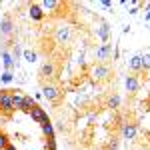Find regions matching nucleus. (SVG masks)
<instances>
[{
    "label": "nucleus",
    "mask_w": 150,
    "mask_h": 150,
    "mask_svg": "<svg viewBox=\"0 0 150 150\" xmlns=\"http://www.w3.org/2000/svg\"><path fill=\"white\" fill-rule=\"evenodd\" d=\"M38 74H40L42 80H50V78H54V76H56V64H54L52 60L42 62V64H40V70H38Z\"/></svg>",
    "instance_id": "nucleus-1"
},
{
    "label": "nucleus",
    "mask_w": 150,
    "mask_h": 150,
    "mask_svg": "<svg viewBox=\"0 0 150 150\" xmlns=\"http://www.w3.org/2000/svg\"><path fill=\"white\" fill-rule=\"evenodd\" d=\"M60 88L58 86H54V84H44L42 86V96L46 98L48 102H58L60 100Z\"/></svg>",
    "instance_id": "nucleus-2"
},
{
    "label": "nucleus",
    "mask_w": 150,
    "mask_h": 150,
    "mask_svg": "<svg viewBox=\"0 0 150 150\" xmlns=\"http://www.w3.org/2000/svg\"><path fill=\"white\" fill-rule=\"evenodd\" d=\"M110 74H112V70H110L108 64H100V62H98L92 68V78L94 80H108Z\"/></svg>",
    "instance_id": "nucleus-3"
},
{
    "label": "nucleus",
    "mask_w": 150,
    "mask_h": 150,
    "mask_svg": "<svg viewBox=\"0 0 150 150\" xmlns=\"http://www.w3.org/2000/svg\"><path fill=\"white\" fill-rule=\"evenodd\" d=\"M110 56H112V44L104 42V44H100V46L96 48V60L100 64H106L110 60Z\"/></svg>",
    "instance_id": "nucleus-4"
},
{
    "label": "nucleus",
    "mask_w": 150,
    "mask_h": 150,
    "mask_svg": "<svg viewBox=\"0 0 150 150\" xmlns=\"http://www.w3.org/2000/svg\"><path fill=\"white\" fill-rule=\"evenodd\" d=\"M16 92H18V90H16ZM16 92H14V90H6L4 98H2V104H0V108H2V110L10 112V110L16 108Z\"/></svg>",
    "instance_id": "nucleus-5"
},
{
    "label": "nucleus",
    "mask_w": 150,
    "mask_h": 150,
    "mask_svg": "<svg viewBox=\"0 0 150 150\" xmlns=\"http://www.w3.org/2000/svg\"><path fill=\"white\" fill-rule=\"evenodd\" d=\"M54 36H56L58 44H68L70 40H72V28L70 26H58Z\"/></svg>",
    "instance_id": "nucleus-6"
},
{
    "label": "nucleus",
    "mask_w": 150,
    "mask_h": 150,
    "mask_svg": "<svg viewBox=\"0 0 150 150\" xmlns=\"http://www.w3.org/2000/svg\"><path fill=\"white\" fill-rule=\"evenodd\" d=\"M12 32H14V20H12L10 16H4V18L0 20V36L6 38V36H10Z\"/></svg>",
    "instance_id": "nucleus-7"
},
{
    "label": "nucleus",
    "mask_w": 150,
    "mask_h": 150,
    "mask_svg": "<svg viewBox=\"0 0 150 150\" xmlns=\"http://www.w3.org/2000/svg\"><path fill=\"white\" fill-rule=\"evenodd\" d=\"M126 92H130V94H134V92H138L140 90V86H142V82H140V78L138 76H126Z\"/></svg>",
    "instance_id": "nucleus-8"
},
{
    "label": "nucleus",
    "mask_w": 150,
    "mask_h": 150,
    "mask_svg": "<svg viewBox=\"0 0 150 150\" xmlns=\"http://www.w3.org/2000/svg\"><path fill=\"white\" fill-rule=\"evenodd\" d=\"M136 134H138V126H136V124H132V122L122 124V136H124L126 140H134Z\"/></svg>",
    "instance_id": "nucleus-9"
},
{
    "label": "nucleus",
    "mask_w": 150,
    "mask_h": 150,
    "mask_svg": "<svg viewBox=\"0 0 150 150\" xmlns=\"http://www.w3.org/2000/svg\"><path fill=\"white\" fill-rule=\"evenodd\" d=\"M2 62H4V68H6V72H12L14 70V58H12L10 50L8 48H2Z\"/></svg>",
    "instance_id": "nucleus-10"
},
{
    "label": "nucleus",
    "mask_w": 150,
    "mask_h": 150,
    "mask_svg": "<svg viewBox=\"0 0 150 150\" xmlns=\"http://www.w3.org/2000/svg\"><path fill=\"white\" fill-rule=\"evenodd\" d=\"M30 116H32V120H36V122H44V120H48L44 108H40V106H34V108L30 110Z\"/></svg>",
    "instance_id": "nucleus-11"
},
{
    "label": "nucleus",
    "mask_w": 150,
    "mask_h": 150,
    "mask_svg": "<svg viewBox=\"0 0 150 150\" xmlns=\"http://www.w3.org/2000/svg\"><path fill=\"white\" fill-rule=\"evenodd\" d=\"M128 68H130V72H140L142 70V54H136V56L130 58Z\"/></svg>",
    "instance_id": "nucleus-12"
},
{
    "label": "nucleus",
    "mask_w": 150,
    "mask_h": 150,
    "mask_svg": "<svg viewBox=\"0 0 150 150\" xmlns=\"http://www.w3.org/2000/svg\"><path fill=\"white\" fill-rule=\"evenodd\" d=\"M28 12H30V18L36 20V22H40V20L44 18V14H46V12H42V8H40L38 4H30V10Z\"/></svg>",
    "instance_id": "nucleus-13"
},
{
    "label": "nucleus",
    "mask_w": 150,
    "mask_h": 150,
    "mask_svg": "<svg viewBox=\"0 0 150 150\" xmlns=\"http://www.w3.org/2000/svg\"><path fill=\"white\" fill-rule=\"evenodd\" d=\"M96 34H98V38H100V40H102V44H104V42H108V36H110V26H108L106 22H102L100 26H98Z\"/></svg>",
    "instance_id": "nucleus-14"
},
{
    "label": "nucleus",
    "mask_w": 150,
    "mask_h": 150,
    "mask_svg": "<svg viewBox=\"0 0 150 150\" xmlns=\"http://www.w3.org/2000/svg\"><path fill=\"white\" fill-rule=\"evenodd\" d=\"M38 6L42 8V12H44V10H54V8H58V6H60V2H54V0H44V2H38Z\"/></svg>",
    "instance_id": "nucleus-15"
},
{
    "label": "nucleus",
    "mask_w": 150,
    "mask_h": 150,
    "mask_svg": "<svg viewBox=\"0 0 150 150\" xmlns=\"http://www.w3.org/2000/svg\"><path fill=\"white\" fill-rule=\"evenodd\" d=\"M40 126H42V132L46 134V136H54V128H52V124H50V120H44V122H40Z\"/></svg>",
    "instance_id": "nucleus-16"
},
{
    "label": "nucleus",
    "mask_w": 150,
    "mask_h": 150,
    "mask_svg": "<svg viewBox=\"0 0 150 150\" xmlns=\"http://www.w3.org/2000/svg\"><path fill=\"white\" fill-rule=\"evenodd\" d=\"M22 56L26 62H36V58H38V54H36L34 50H24L22 52Z\"/></svg>",
    "instance_id": "nucleus-17"
},
{
    "label": "nucleus",
    "mask_w": 150,
    "mask_h": 150,
    "mask_svg": "<svg viewBox=\"0 0 150 150\" xmlns=\"http://www.w3.org/2000/svg\"><path fill=\"white\" fill-rule=\"evenodd\" d=\"M120 102H122V100H120V96H118V94H112V96L108 98V106H110V108H118Z\"/></svg>",
    "instance_id": "nucleus-18"
},
{
    "label": "nucleus",
    "mask_w": 150,
    "mask_h": 150,
    "mask_svg": "<svg viewBox=\"0 0 150 150\" xmlns=\"http://www.w3.org/2000/svg\"><path fill=\"white\" fill-rule=\"evenodd\" d=\"M12 78H14V74H12V72H6V70H4V72H2V76H0V82H2V84H10Z\"/></svg>",
    "instance_id": "nucleus-19"
},
{
    "label": "nucleus",
    "mask_w": 150,
    "mask_h": 150,
    "mask_svg": "<svg viewBox=\"0 0 150 150\" xmlns=\"http://www.w3.org/2000/svg\"><path fill=\"white\" fill-rule=\"evenodd\" d=\"M12 58H14V62H16V60H18V56H20V54H22V52H20V46H18V44H14V46H12Z\"/></svg>",
    "instance_id": "nucleus-20"
},
{
    "label": "nucleus",
    "mask_w": 150,
    "mask_h": 150,
    "mask_svg": "<svg viewBox=\"0 0 150 150\" xmlns=\"http://www.w3.org/2000/svg\"><path fill=\"white\" fill-rule=\"evenodd\" d=\"M142 70H150V58L142 56Z\"/></svg>",
    "instance_id": "nucleus-21"
},
{
    "label": "nucleus",
    "mask_w": 150,
    "mask_h": 150,
    "mask_svg": "<svg viewBox=\"0 0 150 150\" xmlns=\"http://www.w3.org/2000/svg\"><path fill=\"white\" fill-rule=\"evenodd\" d=\"M6 146H8V138L4 134H0V150H4Z\"/></svg>",
    "instance_id": "nucleus-22"
},
{
    "label": "nucleus",
    "mask_w": 150,
    "mask_h": 150,
    "mask_svg": "<svg viewBox=\"0 0 150 150\" xmlns=\"http://www.w3.org/2000/svg\"><path fill=\"white\" fill-rule=\"evenodd\" d=\"M102 6H104V8H110V6H112V2H108V0H104V2H102Z\"/></svg>",
    "instance_id": "nucleus-23"
},
{
    "label": "nucleus",
    "mask_w": 150,
    "mask_h": 150,
    "mask_svg": "<svg viewBox=\"0 0 150 150\" xmlns=\"http://www.w3.org/2000/svg\"><path fill=\"white\" fill-rule=\"evenodd\" d=\"M4 94H6V90H0V104H2V98H4Z\"/></svg>",
    "instance_id": "nucleus-24"
},
{
    "label": "nucleus",
    "mask_w": 150,
    "mask_h": 150,
    "mask_svg": "<svg viewBox=\"0 0 150 150\" xmlns=\"http://www.w3.org/2000/svg\"><path fill=\"white\" fill-rule=\"evenodd\" d=\"M4 150H16V148H14L12 144H8V146H6V148H4Z\"/></svg>",
    "instance_id": "nucleus-25"
}]
</instances>
